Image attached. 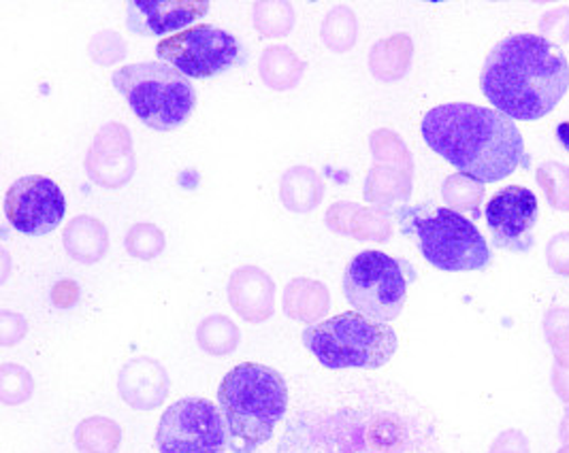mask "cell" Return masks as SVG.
Masks as SVG:
<instances>
[{
  "instance_id": "6da1fadb",
  "label": "cell",
  "mask_w": 569,
  "mask_h": 453,
  "mask_svg": "<svg viewBox=\"0 0 569 453\" xmlns=\"http://www.w3.org/2000/svg\"><path fill=\"white\" fill-rule=\"evenodd\" d=\"M480 90L510 120L538 122L568 94V56L542 34H508L489 51Z\"/></svg>"
},
{
  "instance_id": "7a4b0ae2",
  "label": "cell",
  "mask_w": 569,
  "mask_h": 453,
  "mask_svg": "<svg viewBox=\"0 0 569 453\" xmlns=\"http://www.w3.org/2000/svg\"><path fill=\"white\" fill-rule=\"evenodd\" d=\"M425 143L459 173L480 183H495L529 169L517 122L497 109L469 102H448L427 111Z\"/></svg>"
},
{
  "instance_id": "3957f363",
  "label": "cell",
  "mask_w": 569,
  "mask_h": 453,
  "mask_svg": "<svg viewBox=\"0 0 569 453\" xmlns=\"http://www.w3.org/2000/svg\"><path fill=\"white\" fill-rule=\"evenodd\" d=\"M218 404L229 430L231 452L254 453L273 436L286 415L288 385L280 371L243 362L222 379Z\"/></svg>"
},
{
  "instance_id": "277c9868",
  "label": "cell",
  "mask_w": 569,
  "mask_h": 453,
  "mask_svg": "<svg viewBox=\"0 0 569 453\" xmlns=\"http://www.w3.org/2000/svg\"><path fill=\"white\" fill-rule=\"evenodd\" d=\"M403 236H408L425 260L446 273L485 271L492 253L482 232L466 215L436 204H406L392 209Z\"/></svg>"
},
{
  "instance_id": "5b68a950",
  "label": "cell",
  "mask_w": 569,
  "mask_h": 453,
  "mask_svg": "<svg viewBox=\"0 0 569 453\" xmlns=\"http://www.w3.org/2000/svg\"><path fill=\"white\" fill-rule=\"evenodd\" d=\"M111 83L129 102L137 120L156 132L178 130L197 109L192 81L164 62H137L116 69Z\"/></svg>"
},
{
  "instance_id": "8992f818",
  "label": "cell",
  "mask_w": 569,
  "mask_h": 453,
  "mask_svg": "<svg viewBox=\"0 0 569 453\" xmlns=\"http://www.w3.org/2000/svg\"><path fill=\"white\" fill-rule=\"evenodd\" d=\"M301 341L331 371L382 369L399 348L397 334L389 324L369 320L359 311H346L306 328Z\"/></svg>"
},
{
  "instance_id": "52a82bcc",
  "label": "cell",
  "mask_w": 569,
  "mask_h": 453,
  "mask_svg": "<svg viewBox=\"0 0 569 453\" xmlns=\"http://www.w3.org/2000/svg\"><path fill=\"white\" fill-rule=\"evenodd\" d=\"M415 281V266L408 260L367 250L352 258L341 285L346 301L355 311L369 320L389 324L401 315Z\"/></svg>"
},
{
  "instance_id": "ba28073f",
  "label": "cell",
  "mask_w": 569,
  "mask_h": 453,
  "mask_svg": "<svg viewBox=\"0 0 569 453\" xmlns=\"http://www.w3.org/2000/svg\"><path fill=\"white\" fill-rule=\"evenodd\" d=\"M156 56L188 79L222 76L248 60V51L234 34L211 24L194 26L162 39L156 46Z\"/></svg>"
},
{
  "instance_id": "9c48e42d",
  "label": "cell",
  "mask_w": 569,
  "mask_h": 453,
  "mask_svg": "<svg viewBox=\"0 0 569 453\" xmlns=\"http://www.w3.org/2000/svg\"><path fill=\"white\" fill-rule=\"evenodd\" d=\"M156 447L160 453L227 452L229 430L222 411L208 399H181L162 413Z\"/></svg>"
},
{
  "instance_id": "30bf717a",
  "label": "cell",
  "mask_w": 569,
  "mask_h": 453,
  "mask_svg": "<svg viewBox=\"0 0 569 453\" xmlns=\"http://www.w3.org/2000/svg\"><path fill=\"white\" fill-rule=\"evenodd\" d=\"M373 167L365 177L362 197L376 209L392 213V207H406L412 197L415 158L406 141L389 128H378L369 134Z\"/></svg>"
},
{
  "instance_id": "8fae6325",
  "label": "cell",
  "mask_w": 569,
  "mask_h": 453,
  "mask_svg": "<svg viewBox=\"0 0 569 453\" xmlns=\"http://www.w3.org/2000/svg\"><path fill=\"white\" fill-rule=\"evenodd\" d=\"M67 215V199L46 175L20 177L4 194V218L27 236L50 234Z\"/></svg>"
},
{
  "instance_id": "7c38bea8",
  "label": "cell",
  "mask_w": 569,
  "mask_h": 453,
  "mask_svg": "<svg viewBox=\"0 0 569 453\" xmlns=\"http://www.w3.org/2000/svg\"><path fill=\"white\" fill-rule=\"evenodd\" d=\"M540 204L533 190L522 185L501 188L485 207V220L497 250L527 253L533 248V230Z\"/></svg>"
},
{
  "instance_id": "4fadbf2b",
  "label": "cell",
  "mask_w": 569,
  "mask_h": 453,
  "mask_svg": "<svg viewBox=\"0 0 569 453\" xmlns=\"http://www.w3.org/2000/svg\"><path fill=\"white\" fill-rule=\"evenodd\" d=\"M83 169L88 179L103 190H120L129 185L137 171V155L129 128L120 122H107L99 128Z\"/></svg>"
},
{
  "instance_id": "5bb4252c",
  "label": "cell",
  "mask_w": 569,
  "mask_h": 453,
  "mask_svg": "<svg viewBox=\"0 0 569 453\" xmlns=\"http://www.w3.org/2000/svg\"><path fill=\"white\" fill-rule=\"evenodd\" d=\"M208 0H130L127 28L139 37H160L206 18Z\"/></svg>"
},
{
  "instance_id": "9a60e30c",
  "label": "cell",
  "mask_w": 569,
  "mask_h": 453,
  "mask_svg": "<svg viewBox=\"0 0 569 453\" xmlns=\"http://www.w3.org/2000/svg\"><path fill=\"white\" fill-rule=\"evenodd\" d=\"M120 399L134 411H152L167 401L171 379L167 369L150 355L129 360L118 375Z\"/></svg>"
},
{
  "instance_id": "2e32d148",
  "label": "cell",
  "mask_w": 569,
  "mask_h": 453,
  "mask_svg": "<svg viewBox=\"0 0 569 453\" xmlns=\"http://www.w3.org/2000/svg\"><path fill=\"white\" fill-rule=\"evenodd\" d=\"M234 313L248 324H264L276 311V283L269 273L254 264L239 266L227 285Z\"/></svg>"
},
{
  "instance_id": "e0dca14e",
  "label": "cell",
  "mask_w": 569,
  "mask_h": 453,
  "mask_svg": "<svg viewBox=\"0 0 569 453\" xmlns=\"http://www.w3.org/2000/svg\"><path fill=\"white\" fill-rule=\"evenodd\" d=\"M325 226L355 241L389 243L392 236V213L376 207L341 201L331 204L325 213Z\"/></svg>"
},
{
  "instance_id": "ac0fdd59",
  "label": "cell",
  "mask_w": 569,
  "mask_h": 453,
  "mask_svg": "<svg viewBox=\"0 0 569 453\" xmlns=\"http://www.w3.org/2000/svg\"><path fill=\"white\" fill-rule=\"evenodd\" d=\"M284 313L301 324H320V320L331 309V292L322 281L316 279L297 278L286 285L282 296Z\"/></svg>"
},
{
  "instance_id": "d6986e66",
  "label": "cell",
  "mask_w": 569,
  "mask_h": 453,
  "mask_svg": "<svg viewBox=\"0 0 569 453\" xmlns=\"http://www.w3.org/2000/svg\"><path fill=\"white\" fill-rule=\"evenodd\" d=\"M62 245L79 264H97L109 252V230L92 215H78L64 226Z\"/></svg>"
},
{
  "instance_id": "ffe728a7",
  "label": "cell",
  "mask_w": 569,
  "mask_h": 453,
  "mask_svg": "<svg viewBox=\"0 0 569 453\" xmlns=\"http://www.w3.org/2000/svg\"><path fill=\"white\" fill-rule=\"evenodd\" d=\"M415 60V41L410 34L399 32L380 39L369 51V71L382 83L401 81L410 73Z\"/></svg>"
},
{
  "instance_id": "44dd1931",
  "label": "cell",
  "mask_w": 569,
  "mask_h": 453,
  "mask_svg": "<svg viewBox=\"0 0 569 453\" xmlns=\"http://www.w3.org/2000/svg\"><path fill=\"white\" fill-rule=\"evenodd\" d=\"M325 181L311 167H292L280 179V201L292 213H310L325 201Z\"/></svg>"
},
{
  "instance_id": "7402d4cb",
  "label": "cell",
  "mask_w": 569,
  "mask_h": 453,
  "mask_svg": "<svg viewBox=\"0 0 569 453\" xmlns=\"http://www.w3.org/2000/svg\"><path fill=\"white\" fill-rule=\"evenodd\" d=\"M308 71V64L288 46H271L260 53L259 76L269 90H295Z\"/></svg>"
},
{
  "instance_id": "603a6c76",
  "label": "cell",
  "mask_w": 569,
  "mask_h": 453,
  "mask_svg": "<svg viewBox=\"0 0 569 453\" xmlns=\"http://www.w3.org/2000/svg\"><path fill=\"white\" fill-rule=\"evenodd\" d=\"M76 447L79 453H118L122 445V429L109 417H88L76 429Z\"/></svg>"
},
{
  "instance_id": "cb8c5ba5",
  "label": "cell",
  "mask_w": 569,
  "mask_h": 453,
  "mask_svg": "<svg viewBox=\"0 0 569 453\" xmlns=\"http://www.w3.org/2000/svg\"><path fill=\"white\" fill-rule=\"evenodd\" d=\"M197 343L213 358L231 355L241 343V332L231 318L213 313L197 326Z\"/></svg>"
},
{
  "instance_id": "d4e9b609",
  "label": "cell",
  "mask_w": 569,
  "mask_h": 453,
  "mask_svg": "<svg viewBox=\"0 0 569 453\" xmlns=\"http://www.w3.org/2000/svg\"><path fill=\"white\" fill-rule=\"evenodd\" d=\"M322 43L333 53H346L359 41V18L348 4L333 7L320 26Z\"/></svg>"
},
{
  "instance_id": "484cf974",
  "label": "cell",
  "mask_w": 569,
  "mask_h": 453,
  "mask_svg": "<svg viewBox=\"0 0 569 453\" xmlns=\"http://www.w3.org/2000/svg\"><path fill=\"white\" fill-rule=\"evenodd\" d=\"M254 28L262 39H282L297 24V13L288 0H259L252 7Z\"/></svg>"
},
{
  "instance_id": "4316f807",
  "label": "cell",
  "mask_w": 569,
  "mask_h": 453,
  "mask_svg": "<svg viewBox=\"0 0 569 453\" xmlns=\"http://www.w3.org/2000/svg\"><path fill=\"white\" fill-rule=\"evenodd\" d=\"M485 194H487L485 183L463 173L446 177L441 185V199L448 204V209L461 215L469 213L473 218H480V204L485 202Z\"/></svg>"
},
{
  "instance_id": "83f0119b",
  "label": "cell",
  "mask_w": 569,
  "mask_h": 453,
  "mask_svg": "<svg viewBox=\"0 0 569 453\" xmlns=\"http://www.w3.org/2000/svg\"><path fill=\"white\" fill-rule=\"evenodd\" d=\"M536 181L555 211H569V167L561 162H543L536 171Z\"/></svg>"
},
{
  "instance_id": "f1b7e54d",
  "label": "cell",
  "mask_w": 569,
  "mask_h": 453,
  "mask_svg": "<svg viewBox=\"0 0 569 453\" xmlns=\"http://www.w3.org/2000/svg\"><path fill=\"white\" fill-rule=\"evenodd\" d=\"M124 248L132 258L137 260H154L167 248V236L160 228L150 222H139L134 226H130L124 239Z\"/></svg>"
},
{
  "instance_id": "f546056e",
  "label": "cell",
  "mask_w": 569,
  "mask_h": 453,
  "mask_svg": "<svg viewBox=\"0 0 569 453\" xmlns=\"http://www.w3.org/2000/svg\"><path fill=\"white\" fill-rule=\"evenodd\" d=\"M34 394V379L20 364H2L0 366V403L18 406L30 401Z\"/></svg>"
},
{
  "instance_id": "4dcf8cb0",
  "label": "cell",
  "mask_w": 569,
  "mask_h": 453,
  "mask_svg": "<svg viewBox=\"0 0 569 453\" xmlns=\"http://www.w3.org/2000/svg\"><path fill=\"white\" fill-rule=\"evenodd\" d=\"M543 332L557 355V366L569 369V309L555 306L546 311Z\"/></svg>"
},
{
  "instance_id": "1f68e13d",
  "label": "cell",
  "mask_w": 569,
  "mask_h": 453,
  "mask_svg": "<svg viewBox=\"0 0 569 453\" xmlns=\"http://www.w3.org/2000/svg\"><path fill=\"white\" fill-rule=\"evenodd\" d=\"M88 56L94 64L109 69L120 64L129 56V46L116 30H101L90 39Z\"/></svg>"
},
{
  "instance_id": "d6a6232c",
  "label": "cell",
  "mask_w": 569,
  "mask_h": 453,
  "mask_svg": "<svg viewBox=\"0 0 569 453\" xmlns=\"http://www.w3.org/2000/svg\"><path fill=\"white\" fill-rule=\"evenodd\" d=\"M540 32L543 39H548L550 43H569V7H557L548 13H543L542 22H540Z\"/></svg>"
},
{
  "instance_id": "836d02e7",
  "label": "cell",
  "mask_w": 569,
  "mask_h": 453,
  "mask_svg": "<svg viewBox=\"0 0 569 453\" xmlns=\"http://www.w3.org/2000/svg\"><path fill=\"white\" fill-rule=\"evenodd\" d=\"M28 334V322L24 315L2 309L0 311V345L13 348L24 341Z\"/></svg>"
},
{
  "instance_id": "e575fe53",
  "label": "cell",
  "mask_w": 569,
  "mask_h": 453,
  "mask_svg": "<svg viewBox=\"0 0 569 453\" xmlns=\"http://www.w3.org/2000/svg\"><path fill=\"white\" fill-rule=\"evenodd\" d=\"M546 262L552 273L569 278V232H559L548 241Z\"/></svg>"
},
{
  "instance_id": "d590c367",
  "label": "cell",
  "mask_w": 569,
  "mask_h": 453,
  "mask_svg": "<svg viewBox=\"0 0 569 453\" xmlns=\"http://www.w3.org/2000/svg\"><path fill=\"white\" fill-rule=\"evenodd\" d=\"M489 453H529V443L518 430L503 432L495 443Z\"/></svg>"
},
{
  "instance_id": "8d00e7d4",
  "label": "cell",
  "mask_w": 569,
  "mask_h": 453,
  "mask_svg": "<svg viewBox=\"0 0 569 453\" xmlns=\"http://www.w3.org/2000/svg\"><path fill=\"white\" fill-rule=\"evenodd\" d=\"M555 390L566 403H569V369H561L557 364H555Z\"/></svg>"
},
{
  "instance_id": "74e56055",
  "label": "cell",
  "mask_w": 569,
  "mask_h": 453,
  "mask_svg": "<svg viewBox=\"0 0 569 453\" xmlns=\"http://www.w3.org/2000/svg\"><path fill=\"white\" fill-rule=\"evenodd\" d=\"M557 139H559V143L563 145V150L569 151V122H561V124L557 127Z\"/></svg>"
},
{
  "instance_id": "f35d334b",
  "label": "cell",
  "mask_w": 569,
  "mask_h": 453,
  "mask_svg": "<svg viewBox=\"0 0 569 453\" xmlns=\"http://www.w3.org/2000/svg\"><path fill=\"white\" fill-rule=\"evenodd\" d=\"M561 453H569V450H563V452H561Z\"/></svg>"
}]
</instances>
